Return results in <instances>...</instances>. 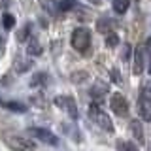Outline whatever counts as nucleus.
I'll return each mask as SVG.
<instances>
[{"instance_id": "obj_1", "label": "nucleus", "mask_w": 151, "mask_h": 151, "mask_svg": "<svg viewBox=\"0 0 151 151\" xmlns=\"http://www.w3.org/2000/svg\"><path fill=\"white\" fill-rule=\"evenodd\" d=\"M70 44L78 53H87L91 47V30L87 27H78L70 36Z\"/></svg>"}, {"instance_id": "obj_2", "label": "nucleus", "mask_w": 151, "mask_h": 151, "mask_svg": "<svg viewBox=\"0 0 151 151\" xmlns=\"http://www.w3.org/2000/svg\"><path fill=\"white\" fill-rule=\"evenodd\" d=\"M89 117H91V119L96 123L100 129L106 130V132H113V123L110 119V115H108V113L104 111L96 102H93L91 106H89Z\"/></svg>"}, {"instance_id": "obj_3", "label": "nucleus", "mask_w": 151, "mask_h": 151, "mask_svg": "<svg viewBox=\"0 0 151 151\" xmlns=\"http://www.w3.org/2000/svg\"><path fill=\"white\" fill-rule=\"evenodd\" d=\"M8 147H12L13 151H34L36 144L30 138H25V136H17V134H9L4 138Z\"/></svg>"}, {"instance_id": "obj_4", "label": "nucleus", "mask_w": 151, "mask_h": 151, "mask_svg": "<svg viewBox=\"0 0 151 151\" xmlns=\"http://www.w3.org/2000/svg\"><path fill=\"white\" fill-rule=\"evenodd\" d=\"M138 113L142 121H151V87H145L138 98Z\"/></svg>"}, {"instance_id": "obj_5", "label": "nucleus", "mask_w": 151, "mask_h": 151, "mask_svg": "<svg viewBox=\"0 0 151 151\" xmlns=\"http://www.w3.org/2000/svg\"><path fill=\"white\" fill-rule=\"evenodd\" d=\"M55 106L60 108L64 113H68L72 119H78V104L72 96H68V94H59V96H55Z\"/></svg>"}, {"instance_id": "obj_6", "label": "nucleus", "mask_w": 151, "mask_h": 151, "mask_svg": "<svg viewBox=\"0 0 151 151\" xmlns=\"http://www.w3.org/2000/svg\"><path fill=\"white\" fill-rule=\"evenodd\" d=\"M28 136L30 138H36V140H40L42 144H47V145H57L59 144V138L53 134L51 130H47V129H40V127H32V129H28Z\"/></svg>"}, {"instance_id": "obj_7", "label": "nucleus", "mask_w": 151, "mask_h": 151, "mask_svg": "<svg viewBox=\"0 0 151 151\" xmlns=\"http://www.w3.org/2000/svg\"><path fill=\"white\" fill-rule=\"evenodd\" d=\"M110 108H111V111L115 113L117 117H127L129 115V102H127V98L123 96V94H119V93L111 94Z\"/></svg>"}, {"instance_id": "obj_8", "label": "nucleus", "mask_w": 151, "mask_h": 151, "mask_svg": "<svg viewBox=\"0 0 151 151\" xmlns=\"http://www.w3.org/2000/svg\"><path fill=\"white\" fill-rule=\"evenodd\" d=\"M145 68V51H144V44L136 45L134 49V60H132V72L136 76H140Z\"/></svg>"}, {"instance_id": "obj_9", "label": "nucleus", "mask_w": 151, "mask_h": 151, "mask_svg": "<svg viewBox=\"0 0 151 151\" xmlns=\"http://www.w3.org/2000/svg\"><path fill=\"white\" fill-rule=\"evenodd\" d=\"M108 94V85L102 81H94V85L91 87V98L94 102H100L104 100V96Z\"/></svg>"}, {"instance_id": "obj_10", "label": "nucleus", "mask_w": 151, "mask_h": 151, "mask_svg": "<svg viewBox=\"0 0 151 151\" xmlns=\"http://www.w3.org/2000/svg\"><path fill=\"white\" fill-rule=\"evenodd\" d=\"M0 106L8 111H13V113H27V104L23 102H15V100H0Z\"/></svg>"}, {"instance_id": "obj_11", "label": "nucleus", "mask_w": 151, "mask_h": 151, "mask_svg": "<svg viewBox=\"0 0 151 151\" xmlns=\"http://www.w3.org/2000/svg\"><path fill=\"white\" fill-rule=\"evenodd\" d=\"M13 68H15L17 74H25L27 70L32 68V60L28 59V57H25V55H17L15 63H13Z\"/></svg>"}, {"instance_id": "obj_12", "label": "nucleus", "mask_w": 151, "mask_h": 151, "mask_svg": "<svg viewBox=\"0 0 151 151\" xmlns=\"http://www.w3.org/2000/svg\"><path fill=\"white\" fill-rule=\"evenodd\" d=\"M130 132H132V138L138 142V144H144V127H142L140 119L130 121Z\"/></svg>"}, {"instance_id": "obj_13", "label": "nucleus", "mask_w": 151, "mask_h": 151, "mask_svg": "<svg viewBox=\"0 0 151 151\" xmlns=\"http://www.w3.org/2000/svg\"><path fill=\"white\" fill-rule=\"evenodd\" d=\"M27 53L30 55V57L42 55V45H40V42H38V38H34V36L28 38V42H27Z\"/></svg>"}, {"instance_id": "obj_14", "label": "nucleus", "mask_w": 151, "mask_h": 151, "mask_svg": "<svg viewBox=\"0 0 151 151\" xmlns=\"http://www.w3.org/2000/svg\"><path fill=\"white\" fill-rule=\"evenodd\" d=\"M129 6H130V0H113V12L119 13V15H123L129 9Z\"/></svg>"}, {"instance_id": "obj_15", "label": "nucleus", "mask_w": 151, "mask_h": 151, "mask_svg": "<svg viewBox=\"0 0 151 151\" xmlns=\"http://www.w3.org/2000/svg\"><path fill=\"white\" fill-rule=\"evenodd\" d=\"M15 27V15L13 13H4L2 15V28L4 30H12Z\"/></svg>"}, {"instance_id": "obj_16", "label": "nucleus", "mask_w": 151, "mask_h": 151, "mask_svg": "<svg viewBox=\"0 0 151 151\" xmlns=\"http://www.w3.org/2000/svg\"><path fill=\"white\" fill-rule=\"evenodd\" d=\"M40 6L44 8L45 12L49 13V15H55L57 9H59V8H57V2H55V0H40Z\"/></svg>"}, {"instance_id": "obj_17", "label": "nucleus", "mask_w": 151, "mask_h": 151, "mask_svg": "<svg viewBox=\"0 0 151 151\" xmlns=\"http://www.w3.org/2000/svg\"><path fill=\"white\" fill-rule=\"evenodd\" d=\"M76 6H78V0H60V2H57L59 12H70V9H74Z\"/></svg>"}, {"instance_id": "obj_18", "label": "nucleus", "mask_w": 151, "mask_h": 151, "mask_svg": "<svg viewBox=\"0 0 151 151\" xmlns=\"http://www.w3.org/2000/svg\"><path fill=\"white\" fill-rule=\"evenodd\" d=\"M47 83V74L45 72H38L32 76V79H30V85L32 87H40V85H44Z\"/></svg>"}, {"instance_id": "obj_19", "label": "nucleus", "mask_w": 151, "mask_h": 151, "mask_svg": "<svg viewBox=\"0 0 151 151\" xmlns=\"http://www.w3.org/2000/svg\"><path fill=\"white\" fill-rule=\"evenodd\" d=\"M106 45L111 47V49L117 47V45H119V36H117L115 32H108V34H106Z\"/></svg>"}, {"instance_id": "obj_20", "label": "nucleus", "mask_w": 151, "mask_h": 151, "mask_svg": "<svg viewBox=\"0 0 151 151\" xmlns=\"http://www.w3.org/2000/svg\"><path fill=\"white\" fill-rule=\"evenodd\" d=\"M70 79H72L74 83H83V81H87L89 79V74L87 72H72V76H70Z\"/></svg>"}, {"instance_id": "obj_21", "label": "nucleus", "mask_w": 151, "mask_h": 151, "mask_svg": "<svg viewBox=\"0 0 151 151\" xmlns=\"http://www.w3.org/2000/svg\"><path fill=\"white\" fill-rule=\"evenodd\" d=\"M30 25H25V27H21V30L17 32V40L19 42H27V38H30Z\"/></svg>"}, {"instance_id": "obj_22", "label": "nucleus", "mask_w": 151, "mask_h": 151, "mask_svg": "<svg viewBox=\"0 0 151 151\" xmlns=\"http://www.w3.org/2000/svg\"><path fill=\"white\" fill-rule=\"evenodd\" d=\"M117 149L119 151H138V147H136L132 142H117Z\"/></svg>"}, {"instance_id": "obj_23", "label": "nucleus", "mask_w": 151, "mask_h": 151, "mask_svg": "<svg viewBox=\"0 0 151 151\" xmlns=\"http://www.w3.org/2000/svg\"><path fill=\"white\" fill-rule=\"evenodd\" d=\"M110 74H111V81L113 83H117V85H123V83H125V81H123V78H121V72L117 68H111Z\"/></svg>"}, {"instance_id": "obj_24", "label": "nucleus", "mask_w": 151, "mask_h": 151, "mask_svg": "<svg viewBox=\"0 0 151 151\" xmlns=\"http://www.w3.org/2000/svg\"><path fill=\"white\" fill-rule=\"evenodd\" d=\"M9 4H12V0H0V9H6Z\"/></svg>"}, {"instance_id": "obj_25", "label": "nucleus", "mask_w": 151, "mask_h": 151, "mask_svg": "<svg viewBox=\"0 0 151 151\" xmlns=\"http://www.w3.org/2000/svg\"><path fill=\"white\" fill-rule=\"evenodd\" d=\"M87 2H91V4H94V6H98V4H102V0H87Z\"/></svg>"}, {"instance_id": "obj_26", "label": "nucleus", "mask_w": 151, "mask_h": 151, "mask_svg": "<svg viewBox=\"0 0 151 151\" xmlns=\"http://www.w3.org/2000/svg\"><path fill=\"white\" fill-rule=\"evenodd\" d=\"M2 45H4V34L0 32V47H2Z\"/></svg>"}, {"instance_id": "obj_27", "label": "nucleus", "mask_w": 151, "mask_h": 151, "mask_svg": "<svg viewBox=\"0 0 151 151\" xmlns=\"http://www.w3.org/2000/svg\"><path fill=\"white\" fill-rule=\"evenodd\" d=\"M149 72H151V63H149Z\"/></svg>"}]
</instances>
